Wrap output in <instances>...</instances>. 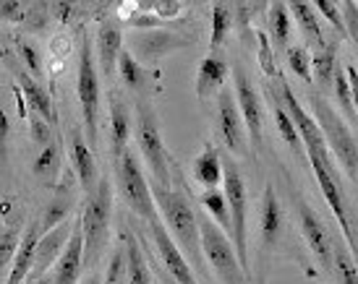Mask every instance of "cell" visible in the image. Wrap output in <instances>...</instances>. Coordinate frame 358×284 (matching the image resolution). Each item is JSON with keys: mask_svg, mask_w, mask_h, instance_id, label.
<instances>
[{"mask_svg": "<svg viewBox=\"0 0 358 284\" xmlns=\"http://www.w3.org/2000/svg\"><path fill=\"white\" fill-rule=\"evenodd\" d=\"M152 193H155L157 211L165 216V227L173 235V240L186 253L194 271L204 274V253H201L204 248H201L199 216H196V211H194V206L189 201V188L180 183L178 167L173 165V186L162 188L152 183Z\"/></svg>", "mask_w": 358, "mask_h": 284, "instance_id": "6da1fadb", "label": "cell"}, {"mask_svg": "<svg viewBox=\"0 0 358 284\" xmlns=\"http://www.w3.org/2000/svg\"><path fill=\"white\" fill-rule=\"evenodd\" d=\"M134 138L139 147L141 157L152 172V183L162 188L173 186V159L168 154L165 138H162V126L159 115L150 97L136 99V126H134Z\"/></svg>", "mask_w": 358, "mask_h": 284, "instance_id": "7a4b0ae2", "label": "cell"}, {"mask_svg": "<svg viewBox=\"0 0 358 284\" xmlns=\"http://www.w3.org/2000/svg\"><path fill=\"white\" fill-rule=\"evenodd\" d=\"M110 219H113V186L108 177H102L92 190L84 209H81V227H84V261L87 269L94 271L110 243Z\"/></svg>", "mask_w": 358, "mask_h": 284, "instance_id": "3957f363", "label": "cell"}, {"mask_svg": "<svg viewBox=\"0 0 358 284\" xmlns=\"http://www.w3.org/2000/svg\"><path fill=\"white\" fill-rule=\"evenodd\" d=\"M311 102V110H314V120L319 123L322 133H324V141L327 147L332 149L335 159L340 162V167L345 170V175L358 183V138L356 130L343 120L335 107H329V102L322 94H311L308 97Z\"/></svg>", "mask_w": 358, "mask_h": 284, "instance_id": "277c9868", "label": "cell"}, {"mask_svg": "<svg viewBox=\"0 0 358 284\" xmlns=\"http://www.w3.org/2000/svg\"><path fill=\"white\" fill-rule=\"evenodd\" d=\"M199 227L207 264L217 274L220 284H251V274L241 264V255L228 232L220 230L209 216H199Z\"/></svg>", "mask_w": 358, "mask_h": 284, "instance_id": "5b68a950", "label": "cell"}, {"mask_svg": "<svg viewBox=\"0 0 358 284\" xmlns=\"http://www.w3.org/2000/svg\"><path fill=\"white\" fill-rule=\"evenodd\" d=\"M76 94H79L81 120H84V133L92 149L100 144V76H97V63H94V52H92L90 37L81 34L79 47V79H76Z\"/></svg>", "mask_w": 358, "mask_h": 284, "instance_id": "8992f818", "label": "cell"}, {"mask_svg": "<svg viewBox=\"0 0 358 284\" xmlns=\"http://www.w3.org/2000/svg\"><path fill=\"white\" fill-rule=\"evenodd\" d=\"M222 170H225V177H222V190H225V198H228L230 206V225H233V245L241 255V264L249 271V245H246V216H249V186H246V177L241 175V167L233 157H222ZM251 274V271H249Z\"/></svg>", "mask_w": 358, "mask_h": 284, "instance_id": "52a82bcc", "label": "cell"}, {"mask_svg": "<svg viewBox=\"0 0 358 284\" xmlns=\"http://www.w3.org/2000/svg\"><path fill=\"white\" fill-rule=\"evenodd\" d=\"M269 89L282 99V105L288 107L290 118H293V123H296V128H299V136H301V141H303V149H306L308 165L335 167L332 165V159H329V147H327V141H324L322 128H319V123L314 120V115H308L306 110H303V105L296 99L293 89L288 87V81L282 79V76H278L275 84H272Z\"/></svg>", "mask_w": 358, "mask_h": 284, "instance_id": "ba28073f", "label": "cell"}, {"mask_svg": "<svg viewBox=\"0 0 358 284\" xmlns=\"http://www.w3.org/2000/svg\"><path fill=\"white\" fill-rule=\"evenodd\" d=\"M115 180H118V190L123 201L131 206L134 214L147 219V225L159 219L157 204H155V193H152V183L147 180L144 170H141L139 159L134 157V151H126L115 165Z\"/></svg>", "mask_w": 358, "mask_h": 284, "instance_id": "9c48e42d", "label": "cell"}, {"mask_svg": "<svg viewBox=\"0 0 358 284\" xmlns=\"http://www.w3.org/2000/svg\"><path fill=\"white\" fill-rule=\"evenodd\" d=\"M296 211H299L301 235L306 240L308 251L314 253L319 269L335 282V235L329 232L327 225H324V219H322L303 198H296Z\"/></svg>", "mask_w": 358, "mask_h": 284, "instance_id": "30bf717a", "label": "cell"}, {"mask_svg": "<svg viewBox=\"0 0 358 284\" xmlns=\"http://www.w3.org/2000/svg\"><path fill=\"white\" fill-rule=\"evenodd\" d=\"M233 94H236V102H238L246 130H249L251 154L257 157L262 151V144H264V102H262L257 87L251 84L243 68H236V73H233Z\"/></svg>", "mask_w": 358, "mask_h": 284, "instance_id": "8fae6325", "label": "cell"}, {"mask_svg": "<svg viewBox=\"0 0 358 284\" xmlns=\"http://www.w3.org/2000/svg\"><path fill=\"white\" fill-rule=\"evenodd\" d=\"M129 50L134 52V58L139 63H157L159 58H165L170 52H176L180 47H191L196 37L191 34H180L173 29H147V31H131L129 37Z\"/></svg>", "mask_w": 358, "mask_h": 284, "instance_id": "7c38bea8", "label": "cell"}, {"mask_svg": "<svg viewBox=\"0 0 358 284\" xmlns=\"http://www.w3.org/2000/svg\"><path fill=\"white\" fill-rule=\"evenodd\" d=\"M217 133L230 154H236V157L251 154L249 130H246L241 107L236 102V94L230 89H222L217 97Z\"/></svg>", "mask_w": 358, "mask_h": 284, "instance_id": "4fadbf2b", "label": "cell"}, {"mask_svg": "<svg viewBox=\"0 0 358 284\" xmlns=\"http://www.w3.org/2000/svg\"><path fill=\"white\" fill-rule=\"evenodd\" d=\"M150 235L155 243V251L159 255V264L165 266V274L173 284H199L196 274H194V266L189 264L186 253L178 248V243L173 240V235L168 232V227L162 225L159 219L150 222Z\"/></svg>", "mask_w": 358, "mask_h": 284, "instance_id": "5bb4252c", "label": "cell"}, {"mask_svg": "<svg viewBox=\"0 0 358 284\" xmlns=\"http://www.w3.org/2000/svg\"><path fill=\"white\" fill-rule=\"evenodd\" d=\"M285 211L280 204L275 188L267 186L262 193V216H259V245H262V255L272 253L282 240H285Z\"/></svg>", "mask_w": 358, "mask_h": 284, "instance_id": "9a60e30c", "label": "cell"}, {"mask_svg": "<svg viewBox=\"0 0 358 284\" xmlns=\"http://www.w3.org/2000/svg\"><path fill=\"white\" fill-rule=\"evenodd\" d=\"M6 68L10 70L13 81L19 84L21 97H24V102L34 110V115H40V118H45L50 126H55V123H58V115H55V107H52L50 91L42 87L40 81L34 79L21 63H13V60H10V52H6Z\"/></svg>", "mask_w": 358, "mask_h": 284, "instance_id": "2e32d148", "label": "cell"}, {"mask_svg": "<svg viewBox=\"0 0 358 284\" xmlns=\"http://www.w3.org/2000/svg\"><path fill=\"white\" fill-rule=\"evenodd\" d=\"M66 151H69L71 167H73V175L79 180L81 190L90 196L92 190L100 183V175H97V162H94V149L87 141V133L84 128H73L71 130L69 141H66Z\"/></svg>", "mask_w": 358, "mask_h": 284, "instance_id": "e0dca14e", "label": "cell"}, {"mask_svg": "<svg viewBox=\"0 0 358 284\" xmlns=\"http://www.w3.org/2000/svg\"><path fill=\"white\" fill-rule=\"evenodd\" d=\"M73 222L76 219H69V222H63L60 227H55V230L42 235L37 261H34V269H31V276H29L31 284H37L42 276L50 274V269H55V264H58L63 251H66V245H69L71 235H73Z\"/></svg>", "mask_w": 358, "mask_h": 284, "instance_id": "ac0fdd59", "label": "cell"}, {"mask_svg": "<svg viewBox=\"0 0 358 284\" xmlns=\"http://www.w3.org/2000/svg\"><path fill=\"white\" fill-rule=\"evenodd\" d=\"M87 269L84 261V227H81V214L73 222V235H71L66 251L60 255V261L52 269L55 284H81V274Z\"/></svg>", "mask_w": 358, "mask_h": 284, "instance_id": "d6986e66", "label": "cell"}, {"mask_svg": "<svg viewBox=\"0 0 358 284\" xmlns=\"http://www.w3.org/2000/svg\"><path fill=\"white\" fill-rule=\"evenodd\" d=\"M42 222L40 216L31 219L27 230H24V237H21L19 253L10 264V271L6 274V282L3 284H21L27 276H31V269H34V261H37V251H40V240H42Z\"/></svg>", "mask_w": 358, "mask_h": 284, "instance_id": "ffe728a7", "label": "cell"}, {"mask_svg": "<svg viewBox=\"0 0 358 284\" xmlns=\"http://www.w3.org/2000/svg\"><path fill=\"white\" fill-rule=\"evenodd\" d=\"M118 73H120V81H123V87L134 91L136 97H152L155 91L159 89V79L155 70H150L144 63L134 58V52L129 47L120 52V60H118Z\"/></svg>", "mask_w": 358, "mask_h": 284, "instance_id": "44dd1931", "label": "cell"}, {"mask_svg": "<svg viewBox=\"0 0 358 284\" xmlns=\"http://www.w3.org/2000/svg\"><path fill=\"white\" fill-rule=\"evenodd\" d=\"M108 110H110V151L118 162L126 151H129V138H131V112L129 105L123 102L118 89L108 91Z\"/></svg>", "mask_w": 358, "mask_h": 284, "instance_id": "7402d4cb", "label": "cell"}, {"mask_svg": "<svg viewBox=\"0 0 358 284\" xmlns=\"http://www.w3.org/2000/svg\"><path fill=\"white\" fill-rule=\"evenodd\" d=\"M123 27H120L115 19H105L100 24V29H97V55H100V68L102 73L113 79L115 73H118V60H120V52H123Z\"/></svg>", "mask_w": 358, "mask_h": 284, "instance_id": "603a6c76", "label": "cell"}, {"mask_svg": "<svg viewBox=\"0 0 358 284\" xmlns=\"http://www.w3.org/2000/svg\"><path fill=\"white\" fill-rule=\"evenodd\" d=\"M228 76H230V66L217 55H207V58L199 63L196 68V99L199 102H207L212 97H220L222 89H228Z\"/></svg>", "mask_w": 358, "mask_h": 284, "instance_id": "cb8c5ba5", "label": "cell"}, {"mask_svg": "<svg viewBox=\"0 0 358 284\" xmlns=\"http://www.w3.org/2000/svg\"><path fill=\"white\" fill-rule=\"evenodd\" d=\"M73 180H76V177L66 175V183L58 188V193H55V198H50V204L45 206V211L40 214L42 232H50V230H55V227H60L63 222L71 219V211L76 209L73 193L69 190V188L73 186ZM76 183H79V180H76Z\"/></svg>", "mask_w": 358, "mask_h": 284, "instance_id": "d4e9b609", "label": "cell"}, {"mask_svg": "<svg viewBox=\"0 0 358 284\" xmlns=\"http://www.w3.org/2000/svg\"><path fill=\"white\" fill-rule=\"evenodd\" d=\"M191 177L199 183L204 190L207 188H217L222 183V177H225V170H222V157H220V151L215 147H204L194 157L191 162Z\"/></svg>", "mask_w": 358, "mask_h": 284, "instance_id": "484cf974", "label": "cell"}, {"mask_svg": "<svg viewBox=\"0 0 358 284\" xmlns=\"http://www.w3.org/2000/svg\"><path fill=\"white\" fill-rule=\"evenodd\" d=\"M338 50H340V37H332L327 42V47L314 52L311 58V70H314V81L319 87V94L322 91H332V84H335V76H338Z\"/></svg>", "mask_w": 358, "mask_h": 284, "instance_id": "4316f807", "label": "cell"}, {"mask_svg": "<svg viewBox=\"0 0 358 284\" xmlns=\"http://www.w3.org/2000/svg\"><path fill=\"white\" fill-rule=\"evenodd\" d=\"M288 8L293 10V16H296V21H299V27H301V31H303V37H306L308 47L314 50V52L327 47V40H324V31H322V27H319L314 6H311V3H301V0H296V3H288Z\"/></svg>", "mask_w": 358, "mask_h": 284, "instance_id": "83f0119b", "label": "cell"}, {"mask_svg": "<svg viewBox=\"0 0 358 284\" xmlns=\"http://www.w3.org/2000/svg\"><path fill=\"white\" fill-rule=\"evenodd\" d=\"M285 3H269V13H267V29H269V40L275 45L278 52H288V42L290 34H293V24H290V13Z\"/></svg>", "mask_w": 358, "mask_h": 284, "instance_id": "f1b7e54d", "label": "cell"}, {"mask_svg": "<svg viewBox=\"0 0 358 284\" xmlns=\"http://www.w3.org/2000/svg\"><path fill=\"white\" fill-rule=\"evenodd\" d=\"M269 94V102H272V118H275V126H278V133H280V138L288 144L299 157H303V141H301V136H299V128H296V123H293V118H290V112H288V107L282 105V99L269 89L267 91Z\"/></svg>", "mask_w": 358, "mask_h": 284, "instance_id": "f546056e", "label": "cell"}, {"mask_svg": "<svg viewBox=\"0 0 358 284\" xmlns=\"http://www.w3.org/2000/svg\"><path fill=\"white\" fill-rule=\"evenodd\" d=\"M120 237H123L126 251H129V284H155L152 282L150 264H147V253L141 248L139 237L129 232V230H123Z\"/></svg>", "mask_w": 358, "mask_h": 284, "instance_id": "4dcf8cb0", "label": "cell"}, {"mask_svg": "<svg viewBox=\"0 0 358 284\" xmlns=\"http://www.w3.org/2000/svg\"><path fill=\"white\" fill-rule=\"evenodd\" d=\"M199 204L207 209L209 219H212L220 230H225L228 235L233 232V225H230V206H228V198H225V190H222V188H207V190H201ZM230 240H233V237H230Z\"/></svg>", "mask_w": 358, "mask_h": 284, "instance_id": "1f68e13d", "label": "cell"}, {"mask_svg": "<svg viewBox=\"0 0 358 284\" xmlns=\"http://www.w3.org/2000/svg\"><path fill=\"white\" fill-rule=\"evenodd\" d=\"M60 138H55L50 147L40 149V154L34 159V165H31V172L34 177H40L45 183H55L58 180V172H60Z\"/></svg>", "mask_w": 358, "mask_h": 284, "instance_id": "d6a6232c", "label": "cell"}, {"mask_svg": "<svg viewBox=\"0 0 358 284\" xmlns=\"http://www.w3.org/2000/svg\"><path fill=\"white\" fill-rule=\"evenodd\" d=\"M332 284H358V264L343 237H335V282Z\"/></svg>", "mask_w": 358, "mask_h": 284, "instance_id": "836d02e7", "label": "cell"}, {"mask_svg": "<svg viewBox=\"0 0 358 284\" xmlns=\"http://www.w3.org/2000/svg\"><path fill=\"white\" fill-rule=\"evenodd\" d=\"M21 225H10V222H3V232H0V269L8 274L10 271V264H13V258L19 253V245H21Z\"/></svg>", "mask_w": 358, "mask_h": 284, "instance_id": "e575fe53", "label": "cell"}, {"mask_svg": "<svg viewBox=\"0 0 358 284\" xmlns=\"http://www.w3.org/2000/svg\"><path fill=\"white\" fill-rule=\"evenodd\" d=\"M126 279H129V251H126V243L120 237V243H115L113 253H110L102 284H123Z\"/></svg>", "mask_w": 358, "mask_h": 284, "instance_id": "d590c367", "label": "cell"}, {"mask_svg": "<svg viewBox=\"0 0 358 284\" xmlns=\"http://www.w3.org/2000/svg\"><path fill=\"white\" fill-rule=\"evenodd\" d=\"M332 91H335V99H338V105H340V110H343V115H348V118H350V128L356 130V128H358V112H356V105H353V91H350L348 73H345V68H343V66L338 68V76H335Z\"/></svg>", "mask_w": 358, "mask_h": 284, "instance_id": "8d00e7d4", "label": "cell"}, {"mask_svg": "<svg viewBox=\"0 0 358 284\" xmlns=\"http://www.w3.org/2000/svg\"><path fill=\"white\" fill-rule=\"evenodd\" d=\"M230 29H233V10H230V6L215 3V6H212V37H209L212 50H217L220 45H225Z\"/></svg>", "mask_w": 358, "mask_h": 284, "instance_id": "74e56055", "label": "cell"}, {"mask_svg": "<svg viewBox=\"0 0 358 284\" xmlns=\"http://www.w3.org/2000/svg\"><path fill=\"white\" fill-rule=\"evenodd\" d=\"M285 60H288V68L299 76L303 84H311L314 79V70H311V58H308V50L296 45V47H288L285 52Z\"/></svg>", "mask_w": 358, "mask_h": 284, "instance_id": "f35d334b", "label": "cell"}, {"mask_svg": "<svg viewBox=\"0 0 358 284\" xmlns=\"http://www.w3.org/2000/svg\"><path fill=\"white\" fill-rule=\"evenodd\" d=\"M314 8H319V13L332 24V29L338 31L340 40H343V37H348L345 19H343V8H340L338 3H332V0H317V3H314Z\"/></svg>", "mask_w": 358, "mask_h": 284, "instance_id": "ab89813d", "label": "cell"}, {"mask_svg": "<svg viewBox=\"0 0 358 284\" xmlns=\"http://www.w3.org/2000/svg\"><path fill=\"white\" fill-rule=\"evenodd\" d=\"M16 47H19V58H21V66L29 70V73H37V79L42 76V55L37 45H31L27 40H19L16 42Z\"/></svg>", "mask_w": 358, "mask_h": 284, "instance_id": "60d3db41", "label": "cell"}, {"mask_svg": "<svg viewBox=\"0 0 358 284\" xmlns=\"http://www.w3.org/2000/svg\"><path fill=\"white\" fill-rule=\"evenodd\" d=\"M29 133H31V141H34V144H40L42 149L50 147L52 141H55L52 126L45 118H40V115H31L29 118Z\"/></svg>", "mask_w": 358, "mask_h": 284, "instance_id": "b9f144b4", "label": "cell"}, {"mask_svg": "<svg viewBox=\"0 0 358 284\" xmlns=\"http://www.w3.org/2000/svg\"><path fill=\"white\" fill-rule=\"evenodd\" d=\"M152 8H157L155 13H157L159 19H173V16H178L180 10H183V6L180 3H152Z\"/></svg>", "mask_w": 358, "mask_h": 284, "instance_id": "7bdbcfd3", "label": "cell"}, {"mask_svg": "<svg viewBox=\"0 0 358 284\" xmlns=\"http://www.w3.org/2000/svg\"><path fill=\"white\" fill-rule=\"evenodd\" d=\"M345 73H348V81H350V91H353V105H356V112H358V70L356 66H345Z\"/></svg>", "mask_w": 358, "mask_h": 284, "instance_id": "ee69618b", "label": "cell"}, {"mask_svg": "<svg viewBox=\"0 0 358 284\" xmlns=\"http://www.w3.org/2000/svg\"><path fill=\"white\" fill-rule=\"evenodd\" d=\"M81 284H102V279H100V274H97V271H92V274L87 276V279H84Z\"/></svg>", "mask_w": 358, "mask_h": 284, "instance_id": "f6af8a7d", "label": "cell"}, {"mask_svg": "<svg viewBox=\"0 0 358 284\" xmlns=\"http://www.w3.org/2000/svg\"><path fill=\"white\" fill-rule=\"evenodd\" d=\"M10 126H8V115H3V138H8Z\"/></svg>", "mask_w": 358, "mask_h": 284, "instance_id": "bcb514c9", "label": "cell"}, {"mask_svg": "<svg viewBox=\"0 0 358 284\" xmlns=\"http://www.w3.org/2000/svg\"><path fill=\"white\" fill-rule=\"evenodd\" d=\"M254 284H267V276H264V271H262V269H259V276L254 279Z\"/></svg>", "mask_w": 358, "mask_h": 284, "instance_id": "7dc6e473", "label": "cell"}, {"mask_svg": "<svg viewBox=\"0 0 358 284\" xmlns=\"http://www.w3.org/2000/svg\"><path fill=\"white\" fill-rule=\"evenodd\" d=\"M37 284H55V276H52V274L42 276V279H40V282H37Z\"/></svg>", "mask_w": 358, "mask_h": 284, "instance_id": "c3c4849f", "label": "cell"}, {"mask_svg": "<svg viewBox=\"0 0 358 284\" xmlns=\"http://www.w3.org/2000/svg\"><path fill=\"white\" fill-rule=\"evenodd\" d=\"M165 284H170V279H168V282H165Z\"/></svg>", "mask_w": 358, "mask_h": 284, "instance_id": "681fc988", "label": "cell"}, {"mask_svg": "<svg viewBox=\"0 0 358 284\" xmlns=\"http://www.w3.org/2000/svg\"><path fill=\"white\" fill-rule=\"evenodd\" d=\"M170 284H173V282H170Z\"/></svg>", "mask_w": 358, "mask_h": 284, "instance_id": "f907efd6", "label": "cell"}]
</instances>
